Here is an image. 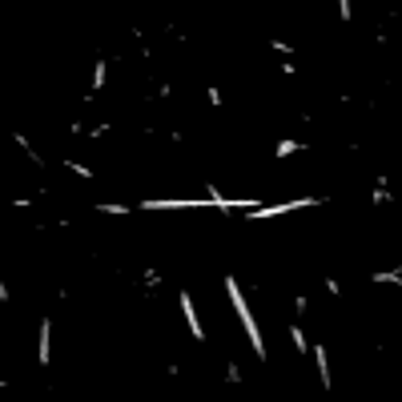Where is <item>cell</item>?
I'll use <instances>...</instances> for the list:
<instances>
[{
  "label": "cell",
  "mask_w": 402,
  "mask_h": 402,
  "mask_svg": "<svg viewBox=\"0 0 402 402\" xmlns=\"http://www.w3.org/2000/svg\"><path fill=\"white\" fill-rule=\"evenodd\" d=\"M225 290H230L237 318H241V326H245V334H250V346H254V354L265 358V342H261V330H258V322H254V314H250V306H245V298H241V290H237L234 278H225Z\"/></svg>",
  "instance_id": "1"
},
{
  "label": "cell",
  "mask_w": 402,
  "mask_h": 402,
  "mask_svg": "<svg viewBox=\"0 0 402 402\" xmlns=\"http://www.w3.org/2000/svg\"><path fill=\"white\" fill-rule=\"evenodd\" d=\"M306 205H314V197H298V201H282V205H250V217L254 221H261V217H278V213H290V210H306Z\"/></svg>",
  "instance_id": "2"
},
{
  "label": "cell",
  "mask_w": 402,
  "mask_h": 402,
  "mask_svg": "<svg viewBox=\"0 0 402 402\" xmlns=\"http://www.w3.org/2000/svg\"><path fill=\"white\" fill-rule=\"evenodd\" d=\"M181 310H185V322H190V330H193V338H205L201 334V322H197V310H193V298L181 290Z\"/></svg>",
  "instance_id": "3"
},
{
  "label": "cell",
  "mask_w": 402,
  "mask_h": 402,
  "mask_svg": "<svg viewBox=\"0 0 402 402\" xmlns=\"http://www.w3.org/2000/svg\"><path fill=\"white\" fill-rule=\"evenodd\" d=\"M314 362H318V374H322V386L330 390V370H326L330 362H326V346H314Z\"/></svg>",
  "instance_id": "4"
},
{
  "label": "cell",
  "mask_w": 402,
  "mask_h": 402,
  "mask_svg": "<svg viewBox=\"0 0 402 402\" xmlns=\"http://www.w3.org/2000/svg\"><path fill=\"white\" fill-rule=\"evenodd\" d=\"M48 334H52V326L41 322V362H48Z\"/></svg>",
  "instance_id": "5"
},
{
  "label": "cell",
  "mask_w": 402,
  "mask_h": 402,
  "mask_svg": "<svg viewBox=\"0 0 402 402\" xmlns=\"http://www.w3.org/2000/svg\"><path fill=\"white\" fill-rule=\"evenodd\" d=\"M105 72H109V65H105V61H97V69H93V89H101V85H105Z\"/></svg>",
  "instance_id": "6"
},
{
  "label": "cell",
  "mask_w": 402,
  "mask_h": 402,
  "mask_svg": "<svg viewBox=\"0 0 402 402\" xmlns=\"http://www.w3.org/2000/svg\"><path fill=\"white\" fill-rule=\"evenodd\" d=\"M298 149H302L298 141H282L278 149H274V153H278V157H290V153H298Z\"/></svg>",
  "instance_id": "7"
},
{
  "label": "cell",
  "mask_w": 402,
  "mask_h": 402,
  "mask_svg": "<svg viewBox=\"0 0 402 402\" xmlns=\"http://www.w3.org/2000/svg\"><path fill=\"white\" fill-rule=\"evenodd\" d=\"M290 338H294V346H298V350H306V338H302V330H298V326H290Z\"/></svg>",
  "instance_id": "8"
},
{
  "label": "cell",
  "mask_w": 402,
  "mask_h": 402,
  "mask_svg": "<svg viewBox=\"0 0 402 402\" xmlns=\"http://www.w3.org/2000/svg\"><path fill=\"white\" fill-rule=\"evenodd\" d=\"M101 213H129V205H97Z\"/></svg>",
  "instance_id": "9"
}]
</instances>
